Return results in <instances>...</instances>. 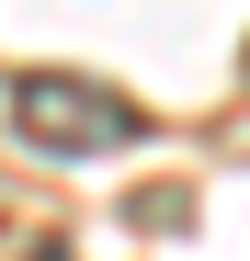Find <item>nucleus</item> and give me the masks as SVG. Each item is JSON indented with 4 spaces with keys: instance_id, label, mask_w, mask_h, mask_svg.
<instances>
[{
    "instance_id": "obj_1",
    "label": "nucleus",
    "mask_w": 250,
    "mask_h": 261,
    "mask_svg": "<svg viewBox=\"0 0 250 261\" xmlns=\"http://www.w3.org/2000/svg\"><path fill=\"white\" fill-rule=\"evenodd\" d=\"M12 137L34 159H114V148L148 137V102H125V91H103L80 68H23L12 80Z\"/></svg>"
}]
</instances>
